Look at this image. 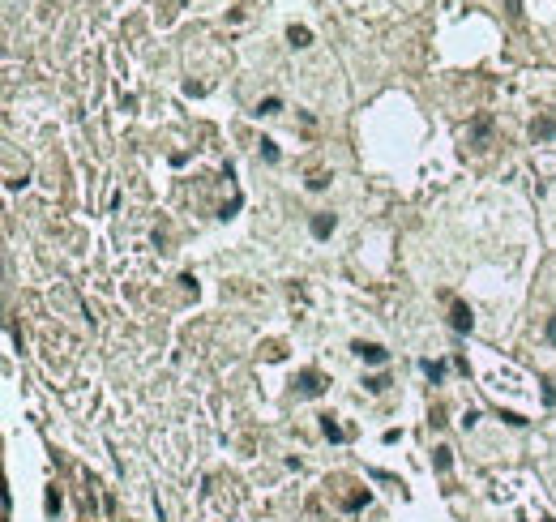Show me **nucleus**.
I'll list each match as a JSON object with an SVG mask.
<instances>
[{
  "mask_svg": "<svg viewBox=\"0 0 556 522\" xmlns=\"http://www.w3.org/2000/svg\"><path fill=\"white\" fill-rule=\"evenodd\" d=\"M450 326H454L458 334H471V330H475V313H471L463 300H454V308H450Z\"/></svg>",
  "mask_w": 556,
  "mask_h": 522,
  "instance_id": "1",
  "label": "nucleus"
},
{
  "mask_svg": "<svg viewBox=\"0 0 556 522\" xmlns=\"http://www.w3.org/2000/svg\"><path fill=\"white\" fill-rule=\"evenodd\" d=\"M308 227H313V236H317V240H325V236H334V227H338V219H334L330 210H317Z\"/></svg>",
  "mask_w": 556,
  "mask_h": 522,
  "instance_id": "2",
  "label": "nucleus"
},
{
  "mask_svg": "<svg viewBox=\"0 0 556 522\" xmlns=\"http://www.w3.org/2000/svg\"><path fill=\"white\" fill-rule=\"evenodd\" d=\"M295 390H300V394H304V398H317V394H321V390H325V386H321V377H317V373H313V368H304V373H300V377H295Z\"/></svg>",
  "mask_w": 556,
  "mask_h": 522,
  "instance_id": "3",
  "label": "nucleus"
},
{
  "mask_svg": "<svg viewBox=\"0 0 556 522\" xmlns=\"http://www.w3.org/2000/svg\"><path fill=\"white\" fill-rule=\"evenodd\" d=\"M488 133H492V116H480V120L471 124V146L484 150V146H488Z\"/></svg>",
  "mask_w": 556,
  "mask_h": 522,
  "instance_id": "4",
  "label": "nucleus"
},
{
  "mask_svg": "<svg viewBox=\"0 0 556 522\" xmlns=\"http://www.w3.org/2000/svg\"><path fill=\"white\" fill-rule=\"evenodd\" d=\"M355 356L364 364H385V347L381 343H355Z\"/></svg>",
  "mask_w": 556,
  "mask_h": 522,
  "instance_id": "5",
  "label": "nucleus"
},
{
  "mask_svg": "<svg viewBox=\"0 0 556 522\" xmlns=\"http://www.w3.org/2000/svg\"><path fill=\"white\" fill-rule=\"evenodd\" d=\"M321 433H325V441H334V446L347 441V433H343V424H338L334 416H321Z\"/></svg>",
  "mask_w": 556,
  "mask_h": 522,
  "instance_id": "6",
  "label": "nucleus"
},
{
  "mask_svg": "<svg viewBox=\"0 0 556 522\" xmlns=\"http://www.w3.org/2000/svg\"><path fill=\"white\" fill-rule=\"evenodd\" d=\"M433 467L445 476V471L454 467V450H450V446H437V450H433Z\"/></svg>",
  "mask_w": 556,
  "mask_h": 522,
  "instance_id": "7",
  "label": "nucleus"
},
{
  "mask_svg": "<svg viewBox=\"0 0 556 522\" xmlns=\"http://www.w3.org/2000/svg\"><path fill=\"white\" fill-rule=\"evenodd\" d=\"M287 39H291V47H308V43H313V30H308V26H291Z\"/></svg>",
  "mask_w": 556,
  "mask_h": 522,
  "instance_id": "8",
  "label": "nucleus"
},
{
  "mask_svg": "<svg viewBox=\"0 0 556 522\" xmlns=\"http://www.w3.org/2000/svg\"><path fill=\"white\" fill-rule=\"evenodd\" d=\"M60 506H64L60 488H47V497H43V510H47V518H56V514H60Z\"/></svg>",
  "mask_w": 556,
  "mask_h": 522,
  "instance_id": "9",
  "label": "nucleus"
},
{
  "mask_svg": "<svg viewBox=\"0 0 556 522\" xmlns=\"http://www.w3.org/2000/svg\"><path fill=\"white\" fill-rule=\"evenodd\" d=\"M535 141H548V137H556V120H535Z\"/></svg>",
  "mask_w": 556,
  "mask_h": 522,
  "instance_id": "10",
  "label": "nucleus"
},
{
  "mask_svg": "<svg viewBox=\"0 0 556 522\" xmlns=\"http://www.w3.org/2000/svg\"><path fill=\"white\" fill-rule=\"evenodd\" d=\"M420 368H424V373H428V381H433V386H437V381H441V377H445V364H433V360H424V364H420Z\"/></svg>",
  "mask_w": 556,
  "mask_h": 522,
  "instance_id": "11",
  "label": "nucleus"
},
{
  "mask_svg": "<svg viewBox=\"0 0 556 522\" xmlns=\"http://www.w3.org/2000/svg\"><path fill=\"white\" fill-rule=\"evenodd\" d=\"M261 159H266V163H278V146H274L270 137H261Z\"/></svg>",
  "mask_w": 556,
  "mask_h": 522,
  "instance_id": "12",
  "label": "nucleus"
},
{
  "mask_svg": "<svg viewBox=\"0 0 556 522\" xmlns=\"http://www.w3.org/2000/svg\"><path fill=\"white\" fill-rule=\"evenodd\" d=\"M364 390H368V394H385V390H390V381H385V377H368V381H364Z\"/></svg>",
  "mask_w": 556,
  "mask_h": 522,
  "instance_id": "13",
  "label": "nucleus"
},
{
  "mask_svg": "<svg viewBox=\"0 0 556 522\" xmlns=\"http://www.w3.org/2000/svg\"><path fill=\"white\" fill-rule=\"evenodd\" d=\"M368 501H373V497H368V493H355V497H351V501H347V510H351V514H355V510H364V506H368Z\"/></svg>",
  "mask_w": 556,
  "mask_h": 522,
  "instance_id": "14",
  "label": "nucleus"
},
{
  "mask_svg": "<svg viewBox=\"0 0 556 522\" xmlns=\"http://www.w3.org/2000/svg\"><path fill=\"white\" fill-rule=\"evenodd\" d=\"M278 107H283V103H278V99H266V103H261V107H257V116H274V111H278Z\"/></svg>",
  "mask_w": 556,
  "mask_h": 522,
  "instance_id": "15",
  "label": "nucleus"
},
{
  "mask_svg": "<svg viewBox=\"0 0 556 522\" xmlns=\"http://www.w3.org/2000/svg\"><path fill=\"white\" fill-rule=\"evenodd\" d=\"M330 184V171H317V176H308V189H325Z\"/></svg>",
  "mask_w": 556,
  "mask_h": 522,
  "instance_id": "16",
  "label": "nucleus"
},
{
  "mask_svg": "<svg viewBox=\"0 0 556 522\" xmlns=\"http://www.w3.org/2000/svg\"><path fill=\"white\" fill-rule=\"evenodd\" d=\"M501 420H505V424H514V428H522V424H527V420H522L518 411H501Z\"/></svg>",
  "mask_w": 556,
  "mask_h": 522,
  "instance_id": "17",
  "label": "nucleus"
},
{
  "mask_svg": "<svg viewBox=\"0 0 556 522\" xmlns=\"http://www.w3.org/2000/svg\"><path fill=\"white\" fill-rule=\"evenodd\" d=\"M180 287H184V291H193V296H197V278H193V274H180Z\"/></svg>",
  "mask_w": 556,
  "mask_h": 522,
  "instance_id": "18",
  "label": "nucleus"
},
{
  "mask_svg": "<svg viewBox=\"0 0 556 522\" xmlns=\"http://www.w3.org/2000/svg\"><path fill=\"white\" fill-rule=\"evenodd\" d=\"M548 343H556V317L548 321Z\"/></svg>",
  "mask_w": 556,
  "mask_h": 522,
  "instance_id": "19",
  "label": "nucleus"
},
{
  "mask_svg": "<svg viewBox=\"0 0 556 522\" xmlns=\"http://www.w3.org/2000/svg\"><path fill=\"white\" fill-rule=\"evenodd\" d=\"M544 522H552V518H544Z\"/></svg>",
  "mask_w": 556,
  "mask_h": 522,
  "instance_id": "20",
  "label": "nucleus"
}]
</instances>
